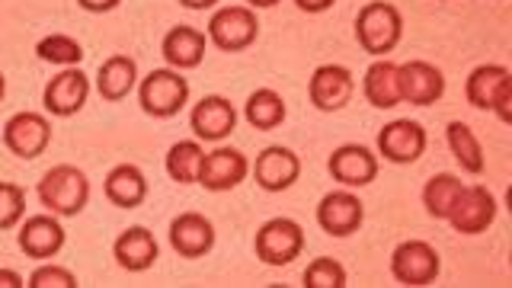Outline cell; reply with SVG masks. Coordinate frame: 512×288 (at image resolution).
<instances>
[{"label": "cell", "instance_id": "1", "mask_svg": "<svg viewBox=\"0 0 512 288\" xmlns=\"http://www.w3.org/2000/svg\"><path fill=\"white\" fill-rule=\"evenodd\" d=\"M39 202L58 218H77L90 202V180L87 173L74 164H58L48 170L39 186Z\"/></svg>", "mask_w": 512, "mask_h": 288}, {"label": "cell", "instance_id": "2", "mask_svg": "<svg viewBox=\"0 0 512 288\" xmlns=\"http://www.w3.org/2000/svg\"><path fill=\"white\" fill-rule=\"evenodd\" d=\"M356 39L362 45V52L375 58H388V52H394L400 39H404V16H400L394 4L372 0L356 16Z\"/></svg>", "mask_w": 512, "mask_h": 288}, {"label": "cell", "instance_id": "3", "mask_svg": "<svg viewBox=\"0 0 512 288\" xmlns=\"http://www.w3.org/2000/svg\"><path fill=\"white\" fill-rule=\"evenodd\" d=\"M138 103L144 116L173 119L189 103V80L183 77V71L154 68L148 77L138 80Z\"/></svg>", "mask_w": 512, "mask_h": 288}, {"label": "cell", "instance_id": "4", "mask_svg": "<svg viewBox=\"0 0 512 288\" xmlns=\"http://www.w3.org/2000/svg\"><path fill=\"white\" fill-rule=\"evenodd\" d=\"M464 96L474 109H490L503 122H512V71L503 64H480L468 74Z\"/></svg>", "mask_w": 512, "mask_h": 288}, {"label": "cell", "instance_id": "5", "mask_svg": "<svg viewBox=\"0 0 512 288\" xmlns=\"http://www.w3.org/2000/svg\"><path fill=\"white\" fill-rule=\"evenodd\" d=\"M256 260L266 266H288L304 253V231L295 218H269L253 237Z\"/></svg>", "mask_w": 512, "mask_h": 288}, {"label": "cell", "instance_id": "6", "mask_svg": "<svg viewBox=\"0 0 512 288\" xmlns=\"http://www.w3.org/2000/svg\"><path fill=\"white\" fill-rule=\"evenodd\" d=\"M442 272L439 250L429 244V240H404L397 244L391 253V276L394 282L407 285V288H423L432 285Z\"/></svg>", "mask_w": 512, "mask_h": 288}, {"label": "cell", "instance_id": "7", "mask_svg": "<svg viewBox=\"0 0 512 288\" xmlns=\"http://www.w3.org/2000/svg\"><path fill=\"white\" fill-rule=\"evenodd\" d=\"M260 36V20L250 7H221L208 20V42L221 52H244Z\"/></svg>", "mask_w": 512, "mask_h": 288}, {"label": "cell", "instance_id": "8", "mask_svg": "<svg viewBox=\"0 0 512 288\" xmlns=\"http://www.w3.org/2000/svg\"><path fill=\"white\" fill-rule=\"evenodd\" d=\"M52 144V122L42 112H16L4 122V148L20 160H36Z\"/></svg>", "mask_w": 512, "mask_h": 288}, {"label": "cell", "instance_id": "9", "mask_svg": "<svg viewBox=\"0 0 512 288\" xmlns=\"http://www.w3.org/2000/svg\"><path fill=\"white\" fill-rule=\"evenodd\" d=\"M247 176H250V160L244 151L215 148V151L202 154L196 183L208 192H228V189H237Z\"/></svg>", "mask_w": 512, "mask_h": 288}, {"label": "cell", "instance_id": "10", "mask_svg": "<svg viewBox=\"0 0 512 288\" xmlns=\"http://www.w3.org/2000/svg\"><path fill=\"white\" fill-rule=\"evenodd\" d=\"M356 93V77L343 64H320L308 80V100L320 112H340Z\"/></svg>", "mask_w": 512, "mask_h": 288}, {"label": "cell", "instance_id": "11", "mask_svg": "<svg viewBox=\"0 0 512 288\" xmlns=\"http://www.w3.org/2000/svg\"><path fill=\"white\" fill-rule=\"evenodd\" d=\"M426 128L413 119H394L378 132V154L388 164H416L426 151Z\"/></svg>", "mask_w": 512, "mask_h": 288}, {"label": "cell", "instance_id": "12", "mask_svg": "<svg viewBox=\"0 0 512 288\" xmlns=\"http://www.w3.org/2000/svg\"><path fill=\"white\" fill-rule=\"evenodd\" d=\"M256 186L263 192H285L298 183L301 176V157L292 148H282V144H269L260 154H256V164L250 167Z\"/></svg>", "mask_w": 512, "mask_h": 288}, {"label": "cell", "instance_id": "13", "mask_svg": "<svg viewBox=\"0 0 512 288\" xmlns=\"http://www.w3.org/2000/svg\"><path fill=\"white\" fill-rule=\"evenodd\" d=\"M87 96H90V77L80 68H64L61 74H55L45 84L42 106H45L48 116L68 119V116H77V112L84 109Z\"/></svg>", "mask_w": 512, "mask_h": 288}, {"label": "cell", "instance_id": "14", "mask_svg": "<svg viewBox=\"0 0 512 288\" xmlns=\"http://www.w3.org/2000/svg\"><path fill=\"white\" fill-rule=\"evenodd\" d=\"M400 103L410 106H432L445 96V74L429 61H407L397 64Z\"/></svg>", "mask_w": 512, "mask_h": 288}, {"label": "cell", "instance_id": "15", "mask_svg": "<svg viewBox=\"0 0 512 288\" xmlns=\"http://www.w3.org/2000/svg\"><path fill=\"white\" fill-rule=\"evenodd\" d=\"M365 221V205L352 189H336L327 192L317 205V224L320 231H327L330 237H349L362 228Z\"/></svg>", "mask_w": 512, "mask_h": 288}, {"label": "cell", "instance_id": "16", "mask_svg": "<svg viewBox=\"0 0 512 288\" xmlns=\"http://www.w3.org/2000/svg\"><path fill=\"white\" fill-rule=\"evenodd\" d=\"M496 212H500V205H496V196L487 186H464L452 215H448V224H452L458 234L474 237L490 228L496 221Z\"/></svg>", "mask_w": 512, "mask_h": 288}, {"label": "cell", "instance_id": "17", "mask_svg": "<svg viewBox=\"0 0 512 288\" xmlns=\"http://www.w3.org/2000/svg\"><path fill=\"white\" fill-rule=\"evenodd\" d=\"M327 170L343 189H362L378 180V157L365 144H340L330 154Z\"/></svg>", "mask_w": 512, "mask_h": 288}, {"label": "cell", "instance_id": "18", "mask_svg": "<svg viewBox=\"0 0 512 288\" xmlns=\"http://www.w3.org/2000/svg\"><path fill=\"white\" fill-rule=\"evenodd\" d=\"M189 128L199 141L218 144L224 138H231V132L237 128V109L231 100H224V96H218V93L202 96V100L189 112Z\"/></svg>", "mask_w": 512, "mask_h": 288}, {"label": "cell", "instance_id": "19", "mask_svg": "<svg viewBox=\"0 0 512 288\" xmlns=\"http://www.w3.org/2000/svg\"><path fill=\"white\" fill-rule=\"evenodd\" d=\"M64 240H68V234H64L58 215L52 212L20 221V231H16V244L29 260H52V256L61 253Z\"/></svg>", "mask_w": 512, "mask_h": 288}, {"label": "cell", "instance_id": "20", "mask_svg": "<svg viewBox=\"0 0 512 288\" xmlns=\"http://www.w3.org/2000/svg\"><path fill=\"white\" fill-rule=\"evenodd\" d=\"M170 247L183 260H199L215 247V224L199 212H183L170 221Z\"/></svg>", "mask_w": 512, "mask_h": 288}, {"label": "cell", "instance_id": "21", "mask_svg": "<svg viewBox=\"0 0 512 288\" xmlns=\"http://www.w3.org/2000/svg\"><path fill=\"white\" fill-rule=\"evenodd\" d=\"M112 256H116V266L125 269V272H148L157 256H160V247L157 240L148 228H141V224H135V228H125L116 244H112Z\"/></svg>", "mask_w": 512, "mask_h": 288}, {"label": "cell", "instance_id": "22", "mask_svg": "<svg viewBox=\"0 0 512 288\" xmlns=\"http://www.w3.org/2000/svg\"><path fill=\"white\" fill-rule=\"evenodd\" d=\"M208 48V36L192 26H173L164 42H160V55H164L167 68L173 71H192L199 68Z\"/></svg>", "mask_w": 512, "mask_h": 288}, {"label": "cell", "instance_id": "23", "mask_svg": "<svg viewBox=\"0 0 512 288\" xmlns=\"http://www.w3.org/2000/svg\"><path fill=\"white\" fill-rule=\"evenodd\" d=\"M138 87V64L128 55H109L96 71V93L106 103H122Z\"/></svg>", "mask_w": 512, "mask_h": 288}, {"label": "cell", "instance_id": "24", "mask_svg": "<svg viewBox=\"0 0 512 288\" xmlns=\"http://www.w3.org/2000/svg\"><path fill=\"white\" fill-rule=\"evenodd\" d=\"M103 192L116 208H138L148 199V176L135 164H116L106 173Z\"/></svg>", "mask_w": 512, "mask_h": 288}, {"label": "cell", "instance_id": "25", "mask_svg": "<svg viewBox=\"0 0 512 288\" xmlns=\"http://www.w3.org/2000/svg\"><path fill=\"white\" fill-rule=\"evenodd\" d=\"M362 93L375 109H394L400 106V84H397V64L388 58H378L368 64L362 77Z\"/></svg>", "mask_w": 512, "mask_h": 288}, {"label": "cell", "instance_id": "26", "mask_svg": "<svg viewBox=\"0 0 512 288\" xmlns=\"http://www.w3.org/2000/svg\"><path fill=\"white\" fill-rule=\"evenodd\" d=\"M285 116H288V106L282 100V93H276L272 87L253 90L244 103V119L256 132H272V128H279L285 122Z\"/></svg>", "mask_w": 512, "mask_h": 288}, {"label": "cell", "instance_id": "27", "mask_svg": "<svg viewBox=\"0 0 512 288\" xmlns=\"http://www.w3.org/2000/svg\"><path fill=\"white\" fill-rule=\"evenodd\" d=\"M445 141H448V151L455 154V160L461 164L464 173H471V176H480L487 167V160H484V148H480V138L474 135V128L471 125H464V122H448L445 128Z\"/></svg>", "mask_w": 512, "mask_h": 288}, {"label": "cell", "instance_id": "28", "mask_svg": "<svg viewBox=\"0 0 512 288\" xmlns=\"http://www.w3.org/2000/svg\"><path fill=\"white\" fill-rule=\"evenodd\" d=\"M461 192H464V183L458 180L455 173H436L432 180H426V186H423V205H426L429 218L448 221V215H452V208H455Z\"/></svg>", "mask_w": 512, "mask_h": 288}, {"label": "cell", "instance_id": "29", "mask_svg": "<svg viewBox=\"0 0 512 288\" xmlns=\"http://www.w3.org/2000/svg\"><path fill=\"white\" fill-rule=\"evenodd\" d=\"M202 154L205 148L196 141H176L173 148L167 151V160H164V167L170 173V180L173 183H180V186H189V183H196V176H199V164H202Z\"/></svg>", "mask_w": 512, "mask_h": 288}, {"label": "cell", "instance_id": "30", "mask_svg": "<svg viewBox=\"0 0 512 288\" xmlns=\"http://www.w3.org/2000/svg\"><path fill=\"white\" fill-rule=\"evenodd\" d=\"M36 55L48 64H58V68H80L84 61V45H80L74 36H64V32H52V36L39 39Z\"/></svg>", "mask_w": 512, "mask_h": 288}, {"label": "cell", "instance_id": "31", "mask_svg": "<svg viewBox=\"0 0 512 288\" xmlns=\"http://www.w3.org/2000/svg\"><path fill=\"white\" fill-rule=\"evenodd\" d=\"M304 288H346V269L343 263H336L333 256H317L308 263L301 276Z\"/></svg>", "mask_w": 512, "mask_h": 288}, {"label": "cell", "instance_id": "32", "mask_svg": "<svg viewBox=\"0 0 512 288\" xmlns=\"http://www.w3.org/2000/svg\"><path fill=\"white\" fill-rule=\"evenodd\" d=\"M26 218V192L16 183H0V231L16 228Z\"/></svg>", "mask_w": 512, "mask_h": 288}, {"label": "cell", "instance_id": "33", "mask_svg": "<svg viewBox=\"0 0 512 288\" xmlns=\"http://www.w3.org/2000/svg\"><path fill=\"white\" fill-rule=\"evenodd\" d=\"M29 288H77V276L64 266H39L26 279Z\"/></svg>", "mask_w": 512, "mask_h": 288}, {"label": "cell", "instance_id": "34", "mask_svg": "<svg viewBox=\"0 0 512 288\" xmlns=\"http://www.w3.org/2000/svg\"><path fill=\"white\" fill-rule=\"evenodd\" d=\"M122 0H77V7H84L87 13H112Z\"/></svg>", "mask_w": 512, "mask_h": 288}, {"label": "cell", "instance_id": "35", "mask_svg": "<svg viewBox=\"0 0 512 288\" xmlns=\"http://www.w3.org/2000/svg\"><path fill=\"white\" fill-rule=\"evenodd\" d=\"M333 4H336V0H295V7L301 13H327Z\"/></svg>", "mask_w": 512, "mask_h": 288}, {"label": "cell", "instance_id": "36", "mask_svg": "<svg viewBox=\"0 0 512 288\" xmlns=\"http://www.w3.org/2000/svg\"><path fill=\"white\" fill-rule=\"evenodd\" d=\"M0 288H26V279L16 269H0Z\"/></svg>", "mask_w": 512, "mask_h": 288}, {"label": "cell", "instance_id": "37", "mask_svg": "<svg viewBox=\"0 0 512 288\" xmlns=\"http://www.w3.org/2000/svg\"><path fill=\"white\" fill-rule=\"evenodd\" d=\"M186 10H212L218 7V0H180Z\"/></svg>", "mask_w": 512, "mask_h": 288}, {"label": "cell", "instance_id": "38", "mask_svg": "<svg viewBox=\"0 0 512 288\" xmlns=\"http://www.w3.org/2000/svg\"><path fill=\"white\" fill-rule=\"evenodd\" d=\"M279 0H247V7L250 10H269V7H276Z\"/></svg>", "mask_w": 512, "mask_h": 288}, {"label": "cell", "instance_id": "39", "mask_svg": "<svg viewBox=\"0 0 512 288\" xmlns=\"http://www.w3.org/2000/svg\"><path fill=\"white\" fill-rule=\"evenodd\" d=\"M4 93H7V77H4V71H0V100H4Z\"/></svg>", "mask_w": 512, "mask_h": 288}]
</instances>
